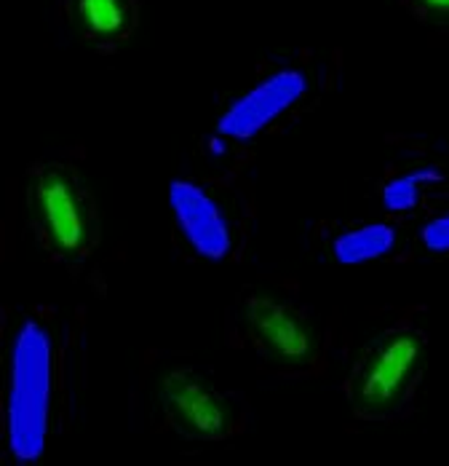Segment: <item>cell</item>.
Listing matches in <instances>:
<instances>
[{"mask_svg": "<svg viewBox=\"0 0 449 466\" xmlns=\"http://www.w3.org/2000/svg\"><path fill=\"white\" fill-rule=\"evenodd\" d=\"M442 175L436 169H417V172H409L404 177H396L394 183H388L383 190V204L385 209L391 212H406V209H414L417 201H420V187L425 183H439Z\"/></svg>", "mask_w": 449, "mask_h": 466, "instance_id": "30bf717a", "label": "cell"}, {"mask_svg": "<svg viewBox=\"0 0 449 466\" xmlns=\"http://www.w3.org/2000/svg\"><path fill=\"white\" fill-rule=\"evenodd\" d=\"M396 244V231L385 223H369L354 231L337 236L334 241V258L343 266H361L369 260H377L388 255Z\"/></svg>", "mask_w": 449, "mask_h": 466, "instance_id": "ba28073f", "label": "cell"}, {"mask_svg": "<svg viewBox=\"0 0 449 466\" xmlns=\"http://www.w3.org/2000/svg\"><path fill=\"white\" fill-rule=\"evenodd\" d=\"M431 14H442V16H449V0H420Z\"/></svg>", "mask_w": 449, "mask_h": 466, "instance_id": "7c38bea8", "label": "cell"}, {"mask_svg": "<svg viewBox=\"0 0 449 466\" xmlns=\"http://www.w3.org/2000/svg\"><path fill=\"white\" fill-rule=\"evenodd\" d=\"M420 236H423V244L431 252H449V212L436 218V220H431Z\"/></svg>", "mask_w": 449, "mask_h": 466, "instance_id": "8fae6325", "label": "cell"}, {"mask_svg": "<svg viewBox=\"0 0 449 466\" xmlns=\"http://www.w3.org/2000/svg\"><path fill=\"white\" fill-rule=\"evenodd\" d=\"M420 362V340L414 335H394L366 365L361 378V400L369 408H385L391 405L402 389L406 378Z\"/></svg>", "mask_w": 449, "mask_h": 466, "instance_id": "8992f818", "label": "cell"}, {"mask_svg": "<svg viewBox=\"0 0 449 466\" xmlns=\"http://www.w3.org/2000/svg\"><path fill=\"white\" fill-rule=\"evenodd\" d=\"M169 207L187 244L206 260L220 263L233 247L230 226L217 201L190 180L169 183Z\"/></svg>", "mask_w": 449, "mask_h": 466, "instance_id": "277c9868", "label": "cell"}, {"mask_svg": "<svg viewBox=\"0 0 449 466\" xmlns=\"http://www.w3.org/2000/svg\"><path fill=\"white\" fill-rule=\"evenodd\" d=\"M51 402V340L38 322H25L14 338L8 389V448L19 464L41 459Z\"/></svg>", "mask_w": 449, "mask_h": 466, "instance_id": "6da1fadb", "label": "cell"}, {"mask_svg": "<svg viewBox=\"0 0 449 466\" xmlns=\"http://www.w3.org/2000/svg\"><path fill=\"white\" fill-rule=\"evenodd\" d=\"M164 402L182 426L198 437H223L227 431V410L223 400L195 375L172 373L164 378Z\"/></svg>", "mask_w": 449, "mask_h": 466, "instance_id": "5b68a950", "label": "cell"}, {"mask_svg": "<svg viewBox=\"0 0 449 466\" xmlns=\"http://www.w3.org/2000/svg\"><path fill=\"white\" fill-rule=\"evenodd\" d=\"M75 14L94 41H118L129 30L126 0H75Z\"/></svg>", "mask_w": 449, "mask_h": 466, "instance_id": "9c48e42d", "label": "cell"}, {"mask_svg": "<svg viewBox=\"0 0 449 466\" xmlns=\"http://www.w3.org/2000/svg\"><path fill=\"white\" fill-rule=\"evenodd\" d=\"M308 89V81L297 70H281L257 84L252 92L235 99L217 121V135L227 140H252L278 116H284Z\"/></svg>", "mask_w": 449, "mask_h": 466, "instance_id": "3957f363", "label": "cell"}, {"mask_svg": "<svg viewBox=\"0 0 449 466\" xmlns=\"http://www.w3.org/2000/svg\"><path fill=\"white\" fill-rule=\"evenodd\" d=\"M246 319L257 340H263V346L270 349L278 360L300 365L311 357L314 340L308 329L281 303L270 298H254L246 309Z\"/></svg>", "mask_w": 449, "mask_h": 466, "instance_id": "52a82bcc", "label": "cell"}, {"mask_svg": "<svg viewBox=\"0 0 449 466\" xmlns=\"http://www.w3.org/2000/svg\"><path fill=\"white\" fill-rule=\"evenodd\" d=\"M35 212L45 238L62 255H81L89 244V215L75 183L59 172L45 169L35 180Z\"/></svg>", "mask_w": 449, "mask_h": 466, "instance_id": "7a4b0ae2", "label": "cell"}]
</instances>
